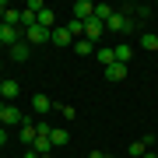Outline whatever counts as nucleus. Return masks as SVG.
I'll return each instance as SVG.
<instances>
[{
  "label": "nucleus",
  "instance_id": "nucleus-1",
  "mask_svg": "<svg viewBox=\"0 0 158 158\" xmlns=\"http://www.w3.org/2000/svg\"><path fill=\"white\" fill-rule=\"evenodd\" d=\"M106 28H109V32H130V28H134V18H130L127 11H116V14L106 21Z\"/></svg>",
  "mask_w": 158,
  "mask_h": 158
},
{
  "label": "nucleus",
  "instance_id": "nucleus-2",
  "mask_svg": "<svg viewBox=\"0 0 158 158\" xmlns=\"http://www.w3.org/2000/svg\"><path fill=\"white\" fill-rule=\"evenodd\" d=\"M14 123H25V116H21V109H18L14 102H7V106L0 109V127H14Z\"/></svg>",
  "mask_w": 158,
  "mask_h": 158
},
{
  "label": "nucleus",
  "instance_id": "nucleus-3",
  "mask_svg": "<svg viewBox=\"0 0 158 158\" xmlns=\"http://www.w3.org/2000/svg\"><path fill=\"white\" fill-rule=\"evenodd\" d=\"M21 39H25V28H11V25L0 21V42H4V46H18Z\"/></svg>",
  "mask_w": 158,
  "mask_h": 158
},
{
  "label": "nucleus",
  "instance_id": "nucleus-4",
  "mask_svg": "<svg viewBox=\"0 0 158 158\" xmlns=\"http://www.w3.org/2000/svg\"><path fill=\"white\" fill-rule=\"evenodd\" d=\"M70 18H77V21H91V18H95V4H88V0H77Z\"/></svg>",
  "mask_w": 158,
  "mask_h": 158
},
{
  "label": "nucleus",
  "instance_id": "nucleus-5",
  "mask_svg": "<svg viewBox=\"0 0 158 158\" xmlns=\"http://www.w3.org/2000/svg\"><path fill=\"white\" fill-rule=\"evenodd\" d=\"M18 95H21V88H18V81H14V77L0 81V98H4V102H14Z\"/></svg>",
  "mask_w": 158,
  "mask_h": 158
},
{
  "label": "nucleus",
  "instance_id": "nucleus-6",
  "mask_svg": "<svg viewBox=\"0 0 158 158\" xmlns=\"http://www.w3.org/2000/svg\"><path fill=\"white\" fill-rule=\"evenodd\" d=\"M35 137H39V127H35V119H25V123H21V144H25V148H32V144H35Z\"/></svg>",
  "mask_w": 158,
  "mask_h": 158
},
{
  "label": "nucleus",
  "instance_id": "nucleus-7",
  "mask_svg": "<svg viewBox=\"0 0 158 158\" xmlns=\"http://www.w3.org/2000/svg\"><path fill=\"white\" fill-rule=\"evenodd\" d=\"M49 42H53V46H70V42H74V35L67 32V25H56V28L49 32Z\"/></svg>",
  "mask_w": 158,
  "mask_h": 158
},
{
  "label": "nucleus",
  "instance_id": "nucleus-8",
  "mask_svg": "<svg viewBox=\"0 0 158 158\" xmlns=\"http://www.w3.org/2000/svg\"><path fill=\"white\" fill-rule=\"evenodd\" d=\"M25 42L35 46V42H49V32L39 28V25H32V28H25Z\"/></svg>",
  "mask_w": 158,
  "mask_h": 158
},
{
  "label": "nucleus",
  "instance_id": "nucleus-9",
  "mask_svg": "<svg viewBox=\"0 0 158 158\" xmlns=\"http://www.w3.org/2000/svg\"><path fill=\"white\" fill-rule=\"evenodd\" d=\"M127 70H130L127 63H109L102 74H106V81H123V77H127Z\"/></svg>",
  "mask_w": 158,
  "mask_h": 158
},
{
  "label": "nucleus",
  "instance_id": "nucleus-10",
  "mask_svg": "<svg viewBox=\"0 0 158 158\" xmlns=\"http://www.w3.org/2000/svg\"><path fill=\"white\" fill-rule=\"evenodd\" d=\"M67 141H70V134H67L63 127H53V130H49V144H53V148H63Z\"/></svg>",
  "mask_w": 158,
  "mask_h": 158
},
{
  "label": "nucleus",
  "instance_id": "nucleus-11",
  "mask_svg": "<svg viewBox=\"0 0 158 158\" xmlns=\"http://www.w3.org/2000/svg\"><path fill=\"white\" fill-rule=\"evenodd\" d=\"M85 39H88V42L102 39V21H95V18H91V21H85Z\"/></svg>",
  "mask_w": 158,
  "mask_h": 158
},
{
  "label": "nucleus",
  "instance_id": "nucleus-12",
  "mask_svg": "<svg viewBox=\"0 0 158 158\" xmlns=\"http://www.w3.org/2000/svg\"><path fill=\"white\" fill-rule=\"evenodd\" d=\"M35 25H39V28H46V32H53V28H56V14L46 7V11L39 14V21H35Z\"/></svg>",
  "mask_w": 158,
  "mask_h": 158
},
{
  "label": "nucleus",
  "instance_id": "nucleus-13",
  "mask_svg": "<svg viewBox=\"0 0 158 158\" xmlns=\"http://www.w3.org/2000/svg\"><path fill=\"white\" fill-rule=\"evenodd\" d=\"M95 56H98V63H102V70H106L109 63H116V53H113V46H102V49H95Z\"/></svg>",
  "mask_w": 158,
  "mask_h": 158
},
{
  "label": "nucleus",
  "instance_id": "nucleus-14",
  "mask_svg": "<svg viewBox=\"0 0 158 158\" xmlns=\"http://www.w3.org/2000/svg\"><path fill=\"white\" fill-rule=\"evenodd\" d=\"M28 53H32V49H28V42H25V39L18 42V46H11V60H18V63L28 60Z\"/></svg>",
  "mask_w": 158,
  "mask_h": 158
},
{
  "label": "nucleus",
  "instance_id": "nucleus-15",
  "mask_svg": "<svg viewBox=\"0 0 158 158\" xmlns=\"http://www.w3.org/2000/svg\"><path fill=\"white\" fill-rule=\"evenodd\" d=\"M49 109H53V98H46V95L32 98V113H49Z\"/></svg>",
  "mask_w": 158,
  "mask_h": 158
},
{
  "label": "nucleus",
  "instance_id": "nucleus-16",
  "mask_svg": "<svg viewBox=\"0 0 158 158\" xmlns=\"http://www.w3.org/2000/svg\"><path fill=\"white\" fill-rule=\"evenodd\" d=\"M113 14H116V11H113L109 4H95V21H102V25H106L109 18H113Z\"/></svg>",
  "mask_w": 158,
  "mask_h": 158
},
{
  "label": "nucleus",
  "instance_id": "nucleus-17",
  "mask_svg": "<svg viewBox=\"0 0 158 158\" xmlns=\"http://www.w3.org/2000/svg\"><path fill=\"white\" fill-rule=\"evenodd\" d=\"M113 53H116V63H127V67H130V46H127V42L113 46Z\"/></svg>",
  "mask_w": 158,
  "mask_h": 158
},
{
  "label": "nucleus",
  "instance_id": "nucleus-18",
  "mask_svg": "<svg viewBox=\"0 0 158 158\" xmlns=\"http://www.w3.org/2000/svg\"><path fill=\"white\" fill-rule=\"evenodd\" d=\"M74 49H77V56H91V53H95V42H88V39H77V42H74Z\"/></svg>",
  "mask_w": 158,
  "mask_h": 158
},
{
  "label": "nucleus",
  "instance_id": "nucleus-19",
  "mask_svg": "<svg viewBox=\"0 0 158 158\" xmlns=\"http://www.w3.org/2000/svg\"><path fill=\"white\" fill-rule=\"evenodd\" d=\"M67 32L74 35V39H81V35H85V21H77V18H70V21H67Z\"/></svg>",
  "mask_w": 158,
  "mask_h": 158
},
{
  "label": "nucleus",
  "instance_id": "nucleus-20",
  "mask_svg": "<svg viewBox=\"0 0 158 158\" xmlns=\"http://www.w3.org/2000/svg\"><path fill=\"white\" fill-rule=\"evenodd\" d=\"M141 46H144L148 53H155V49H158V35H155V32H148V35H141Z\"/></svg>",
  "mask_w": 158,
  "mask_h": 158
},
{
  "label": "nucleus",
  "instance_id": "nucleus-21",
  "mask_svg": "<svg viewBox=\"0 0 158 158\" xmlns=\"http://www.w3.org/2000/svg\"><path fill=\"white\" fill-rule=\"evenodd\" d=\"M148 155V144L144 141H134V144H130V158H144Z\"/></svg>",
  "mask_w": 158,
  "mask_h": 158
},
{
  "label": "nucleus",
  "instance_id": "nucleus-22",
  "mask_svg": "<svg viewBox=\"0 0 158 158\" xmlns=\"http://www.w3.org/2000/svg\"><path fill=\"white\" fill-rule=\"evenodd\" d=\"M7 144V127H0V148Z\"/></svg>",
  "mask_w": 158,
  "mask_h": 158
},
{
  "label": "nucleus",
  "instance_id": "nucleus-23",
  "mask_svg": "<svg viewBox=\"0 0 158 158\" xmlns=\"http://www.w3.org/2000/svg\"><path fill=\"white\" fill-rule=\"evenodd\" d=\"M88 158H113V155H106V151H91Z\"/></svg>",
  "mask_w": 158,
  "mask_h": 158
},
{
  "label": "nucleus",
  "instance_id": "nucleus-24",
  "mask_svg": "<svg viewBox=\"0 0 158 158\" xmlns=\"http://www.w3.org/2000/svg\"><path fill=\"white\" fill-rule=\"evenodd\" d=\"M7 11H11V7H7V4H4V0H0V18H4Z\"/></svg>",
  "mask_w": 158,
  "mask_h": 158
},
{
  "label": "nucleus",
  "instance_id": "nucleus-25",
  "mask_svg": "<svg viewBox=\"0 0 158 158\" xmlns=\"http://www.w3.org/2000/svg\"><path fill=\"white\" fill-rule=\"evenodd\" d=\"M144 158H158V155H151V151H148V155H144Z\"/></svg>",
  "mask_w": 158,
  "mask_h": 158
},
{
  "label": "nucleus",
  "instance_id": "nucleus-26",
  "mask_svg": "<svg viewBox=\"0 0 158 158\" xmlns=\"http://www.w3.org/2000/svg\"><path fill=\"white\" fill-rule=\"evenodd\" d=\"M42 158H53V155H42Z\"/></svg>",
  "mask_w": 158,
  "mask_h": 158
},
{
  "label": "nucleus",
  "instance_id": "nucleus-27",
  "mask_svg": "<svg viewBox=\"0 0 158 158\" xmlns=\"http://www.w3.org/2000/svg\"><path fill=\"white\" fill-rule=\"evenodd\" d=\"M0 46H4V42H0Z\"/></svg>",
  "mask_w": 158,
  "mask_h": 158
}]
</instances>
